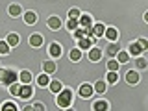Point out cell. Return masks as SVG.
<instances>
[{
	"instance_id": "cell-1",
	"label": "cell",
	"mask_w": 148,
	"mask_h": 111,
	"mask_svg": "<svg viewBox=\"0 0 148 111\" xmlns=\"http://www.w3.org/2000/svg\"><path fill=\"white\" fill-rule=\"evenodd\" d=\"M71 100H72V92L69 89H65V91L59 92V96H58V106L59 108H69Z\"/></svg>"
},
{
	"instance_id": "cell-2",
	"label": "cell",
	"mask_w": 148,
	"mask_h": 111,
	"mask_svg": "<svg viewBox=\"0 0 148 111\" xmlns=\"http://www.w3.org/2000/svg\"><path fill=\"white\" fill-rule=\"evenodd\" d=\"M15 80H17V74H15V71H4V74H2V80H0V82H2V83H8V85H9V83H13Z\"/></svg>"
},
{
	"instance_id": "cell-3",
	"label": "cell",
	"mask_w": 148,
	"mask_h": 111,
	"mask_svg": "<svg viewBox=\"0 0 148 111\" xmlns=\"http://www.w3.org/2000/svg\"><path fill=\"white\" fill-rule=\"evenodd\" d=\"M32 92H34V91H32V87L26 83V85H22V87H21V91H18V96H22V98H30Z\"/></svg>"
},
{
	"instance_id": "cell-4",
	"label": "cell",
	"mask_w": 148,
	"mask_h": 111,
	"mask_svg": "<svg viewBox=\"0 0 148 111\" xmlns=\"http://www.w3.org/2000/svg\"><path fill=\"white\" fill-rule=\"evenodd\" d=\"M80 95L83 96V98H87V96H91V95H92V87L89 85V83H85V85H82V87H80Z\"/></svg>"
},
{
	"instance_id": "cell-5",
	"label": "cell",
	"mask_w": 148,
	"mask_h": 111,
	"mask_svg": "<svg viewBox=\"0 0 148 111\" xmlns=\"http://www.w3.org/2000/svg\"><path fill=\"white\" fill-rule=\"evenodd\" d=\"M48 26L52 28V30H59V28H61V21H59L58 17H50L48 18Z\"/></svg>"
},
{
	"instance_id": "cell-6",
	"label": "cell",
	"mask_w": 148,
	"mask_h": 111,
	"mask_svg": "<svg viewBox=\"0 0 148 111\" xmlns=\"http://www.w3.org/2000/svg\"><path fill=\"white\" fill-rule=\"evenodd\" d=\"M30 45H32V46H41V45H43V37H41L39 34L32 35V37H30Z\"/></svg>"
},
{
	"instance_id": "cell-7",
	"label": "cell",
	"mask_w": 148,
	"mask_h": 111,
	"mask_svg": "<svg viewBox=\"0 0 148 111\" xmlns=\"http://www.w3.org/2000/svg\"><path fill=\"white\" fill-rule=\"evenodd\" d=\"M100 56H102L100 48H92L91 52H89V59H91V61H98V59H100Z\"/></svg>"
},
{
	"instance_id": "cell-8",
	"label": "cell",
	"mask_w": 148,
	"mask_h": 111,
	"mask_svg": "<svg viewBox=\"0 0 148 111\" xmlns=\"http://www.w3.org/2000/svg\"><path fill=\"white\" fill-rule=\"evenodd\" d=\"M92 35H95V37H102V35H104V24H96L95 28H92Z\"/></svg>"
},
{
	"instance_id": "cell-9",
	"label": "cell",
	"mask_w": 148,
	"mask_h": 111,
	"mask_svg": "<svg viewBox=\"0 0 148 111\" xmlns=\"http://www.w3.org/2000/svg\"><path fill=\"white\" fill-rule=\"evenodd\" d=\"M50 54H52L54 58H58V56L61 54V48H59L58 43H52V45H50Z\"/></svg>"
},
{
	"instance_id": "cell-10",
	"label": "cell",
	"mask_w": 148,
	"mask_h": 111,
	"mask_svg": "<svg viewBox=\"0 0 148 111\" xmlns=\"http://www.w3.org/2000/svg\"><path fill=\"white\" fill-rule=\"evenodd\" d=\"M92 46V39H80V45H78V48H91Z\"/></svg>"
},
{
	"instance_id": "cell-11",
	"label": "cell",
	"mask_w": 148,
	"mask_h": 111,
	"mask_svg": "<svg viewBox=\"0 0 148 111\" xmlns=\"http://www.w3.org/2000/svg\"><path fill=\"white\" fill-rule=\"evenodd\" d=\"M24 21L28 22V24H34V22L37 21V17H35V13H32V11H28L26 15H24Z\"/></svg>"
},
{
	"instance_id": "cell-12",
	"label": "cell",
	"mask_w": 148,
	"mask_h": 111,
	"mask_svg": "<svg viewBox=\"0 0 148 111\" xmlns=\"http://www.w3.org/2000/svg\"><path fill=\"white\" fill-rule=\"evenodd\" d=\"M80 58H82L80 48H72V50H71V59H72V61H78Z\"/></svg>"
},
{
	"instance_id": "cell-13",
	"label": "cell",
	"mask_w": 148,
	"mask_h": 111,
	"mask_svg": "<svg viewBox=\"0 0 148 111\" xmlns=\"http://www.w3.org/2000/svg\"><path fill=\"white\" fill-rule=\"evenodd\" d=\"M43 69H45V72H54L56 71V65L52 61H45L43 63Z\"/></svg>"
},
{
	"instance_id": "cell-14",
	"label": "cell",
	"mask_w": 148,
	"mask_h": 111,
	"mask_svg": "<svg viewBox=\"0 0 148 111\" xmlns=\"http://www.w3.org/2000/svg\"><path fill=\"white\" fill-rule=\"evenodd\" d=\"M141 50H143V48H141V45H139V43H133L132 46H130V52H132L133 56H137V54H141Z\"/></svg>"
},
{
	"instance_id": "cell-15",
	"label": "cell",
	"mask_w": 148,
	"mask_h": 111,
	"mask_svg": "<svg viewBox=\"0 0 148 111\" xmlns=\"http://www.w3.org/2000/svg\"><path fill=\"white\" fill-rule=\"evenodd\" d=\"M106 35H108L109 39L113 41V39H117V35H119V34H117V30H115V28H108V30H106Z\"/></svg>"
},
{
	"instance_id": "cell-16",
	"label": "cell",
	"mask_w": 148,
	"mask_h": 111,
	"mask_svg": "<svg viewBox=\"0 0 148 111\" xmlns=\"http://www.w3.org/2000/svg\"><path fill=\"white\" fill-rule=\"evenodd\" d=\"M126 78H128V82H130V83H137V82H139L137 72H133V71H132V72H128V76H126Z\"/></svg>"
},
{
	"instance_id": "cell-17",
	"label": "cell",
	"mask_w": 148,
	"mask_h": 111,
	"mask_svg": "<svg viewBox=\"0 0 148 111\" xmlns=\"http://www.w3.org/2000/svg\"><path fill=\"white\" fill-rule=\"evenodd\" d=\"M80 24H82V26H85V28H89V26H91V18H89V15L80 17Z\"/></svg>"
},
{
	"instance_id": "cell-18",
	"label": "cell",
	"mask_w": 148,
	"mask_h": 111,
	"mask_svg": "<svg viewBox=\"0 0 148 111\" xmlns=\"http://www.w3.org/2000/svg\"><path fill=\"white\" fill-rule=\"evenodd\" d=\"M18 91H21V85H17L15 82L9 83V92H11V95H18Z\"/></svg>"
},
{
	"instance_id": "cell-19",
	"label": "cell",
	"mask_w": 148,
	"mask_h": 111,
	"mask_svg": "<svg viewBox=\"0 0 148 111\" xmlns=\"http://www.w3.org/2000/svg\"><path fill=\"white\" fill-rule=\"evenodd\" d=\"M92 109H96V111H104V109H108V104H106V102H96V104L92 106Z\"/></svg>"
},
{
	"instance_id": "cell-20",
	"label": "cell",
	"mask_w": 148,
	"mask_h": 111,
	"mask_svg": "<svg viewBox=\"0 0 148 111\" xmlns=\"http://www.w3.org/2000/svg\"><path fill=\"white\" fill-rule=\"evenodd\" d=\"M17 43H18V37H17L15 34H11V35L8 37V45H9V46H15Z\"/></svg>"
},
{
	"instance_id": "cell-21",
	"label": "cell",
	"mask_w": 148,
	"mask_h": 111,
	"mask_svg": "<svg viewBox=\"0 0 148 111\" xmlns=\"http://www.w3.org/2000/svg\"><path fill=\"white\" fill-rule=\"evenodd\" d=\"M48 83H50V78L46 76V74H43V76H39V85H41V87L48 85Z\"/></svg>"
},
{
	"instance_id": "cell-22",
	"label": "cell",
	"mask_w": 148,
	"mask_h": 111,
	"mask_svg": "<svg viewBox=\"0 0 148 111\" xmlns=\"http://www.w3.org/2000/svg\"><path fill=\"white\" fill-rule=\"evenodd\" d=\"M21 80L24 82V83H30V80H32V74L28 72V71H24V72L21 74Z\"/></svg>"
},
{
	"instance_id": "cell-23",
	"label": "cell",
	"mask_w": 148,
	"mask_h": 111,
	"mask_svg": "<svg viewBox=\"0 0 148 111\" xmlns=\"http://www.w3.org/2000/svg\"><path fill=\"white\" fill-rule=\"evenodd\" d=\"M2 109H4V111H13V109H17V106L11 104V102H6V104L2 106Z\"/></svg>"
},
{
	"instance_id": "cell-24",
	"label": "cell",
	"mask_w": 148,
	"mask_h": 111,
	"mask_svg": "<svg viewBox=\"0 0 148 111\" xmlns=\"http://www.w3.org/2000/svg\"><path fill=\"white\" fill-rule=\"evenodd\" d=\"M50 89H52L54 92L61 91V83H59V82H52V83H50Z\"/></svg>"
},
{
	"instance_id": "cell-25",
	"label": "cell",
	"mask_w": 148,
	"mask_h": 111,
	"mask_svg": "<svg viewBox=\"0 0 148 111\" xmlns=\"http://www.w3.org/2000/svg\"><path fill=\"white\" fill-rule=\"evenodd\" d=\"M67 26H69V30H76V26H78V18H71Z\"/></svg>"
},
{
	"instance_id": "cell-26",
	"label": "cell",
	"mask_w": 148,
	"mask_h": 111,
	"mask_svg": "<svg viewBox=\"0 0 148 111\" xmlns=\"http://www.w3.org/2000/svg\"><path fill=\"white\" fill-rule=\"evenodd\" d=\"M9 13H11L13 17H17L18 13H21V8H18V6H11V8H9Z\"/></svg>"
},
{
	"instance_id": "cell-27",
	"label": "cell",
	"mask_w": 148,
	"mask_h": 111,
	"mask_svg": "<svg viewBox=\"0 0 148 111\" xmlns=\"http://www.w3.org/2000/svg\"><path fill=\"white\" fill-rule=\"evenodd\" d=\"M95 89H96V92H104V91H106V83H104V82H98Z\"/></svg>"
},
{
	"instance_id": "cell-28",
	"label": "cell",
	"mask_w": 148,
	"mask_h": 111,
	"mask_svg": "<svg viewBox=\"0 0 148 111\" xmlns=\"http://www.w3.org/2000/svg\"><path fill=\"white\" fill-rule=\"evenodd\" d=\"M108 82H109V83H115V82H117V74H115V71H111V72L108 74Z\"/></svg>"
},
{
	"instance_id": "cell-29",
	"label": "cell",
	"mask_w": 148,
	"mask_h": 111,
	"mask_svg": "<svg viewBox=\"0 0 148 111\" xmlns=\"http://www.w3.org/2000/svg\"><path fill=\"white\" fill-rule=\"evenodd\" d=\"M108 69H109V71H117V69H119V63H117V61H113V59H111V61L108 63Z\"/></svg>"
},
{
	"instance_id": "cell-30",
	"label": "cell",
	"mask_w": 148,
	"mask_h": 111,
	"mask_svg": "<svg viewBox=\"0 0 148 111\" xmlns=\"http://www.w3.org/2000/svg\"><path fill=\"white\" fill-rule=\"evenodd\" d=\"M119 61L120 63H126L128 61V54L126 52H119Z\"/></svg>"
},
{
	"instance_id": "cell-31",
	"label": "cell",
	"mask_w": 148,
	"mask_h": 111,
	"mask_svg": "<svg viewBox=\"0 0 148 111\" xmlns=\"http://www.w3.org/2000/svg\"><path fill=\"white\" fill-rule=\"evenodd\" d=\"M8 50H9V45H8V43H2V41H0V52L6 54Z\"/></svg>"
},
{
	"instance_id": "cell-32",
	"label": "cell",
	"mask_w": 148,
	"mask_h": 111,
	"mask_svg": "<svg viewBox=\"0 0 148 111\" xmlns=\"http://www.w3.org/2000/svg\"><path fill=\"white\" fill-rule=\"evenodd\" d=\"M69 17H71V18H78V17H80V11H78V9H71V11H69Z\"/></svg>"
},
{
	"instance_id": "cell-33",
	"label": "cell",
	"mask_w": 148,
	"mask_h": 111,
	"mask_svg": "<svg viewBox=\"0 0 148 111\" xmlns=\"http://www.w3.org/2000/svg\"><path fill=\"white\" fill-rule=\"evenodd\" d=\"M117 52H119V48H117V46H115V45H111L109 48H108V54H109V56H115Z\"/></svg>"
},
{
	"instance_id": "cell-34",
	"label": "cell",
	"mask_w": 148,
	"mask_h": 111,
	"mask_svg": "<svg viewBox=\"0 0 148 111\" xmlns=\"http://www.w3.org/2000/svg\"><path fill=\"white\" fill-rule=\"evenodd\" d=\"M74 35H76L78 39H82V37L85 35V30H76V32H74Z\"/></svg>"
},
{
	"instance_id": "cell-35",
	"label": "cell",
	"mask_w": 148,
	"mask_h": 111,
	"mask_svg": "<svg viewBox=\"0 0 148 111\" xmlns=\"http://www.w3.org/2000/svg\"><path fill=\"white\" fill-rule=\"evenodd\" d=\"M137 67L139 69H145L146 67V61H145V59H137Z\"/></svg>"
},
{
	"instance_id": "cell-36",
	"label": "cell",
	"mask_w": 148,
	"mask_h": 111,
	"mask_svg": "<svg viewBox=\"0 0 148 111\" xmlns=\"http://www.w3.org/2000/svg\"><path fill=\"white\" fill-rule=\"evenodd\" d=\"M139 45H141V48H143V50H145V48H146V46H148V43H146V41H145V39H141V41H139Z\"/></svg>"
}]
</instances>
